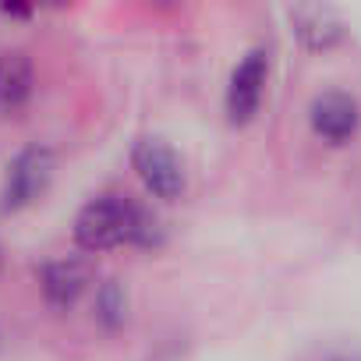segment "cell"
Here are the masks:
<instances>
[{"label": "cell", "mask_w": 361, "mask_h": 361, "mask_svg": "<svg viewBox=\"0 0 361 361\" xmlns=\"http://www.w3.org/2000/svg\"><path fill=\"white\" fill-rule=\"evenodd\" d=\"M287 22H290V36L315 54L333 50L343 39V22L329 8H287Z\"/></svg>", "instance_id": "cell-7"}, {"label": "cell", "mask_w": 361, "mask_h": 361, "mask_svg": "<svg viewBox=\"0 0 361 361\" xmlns=\"http://www.w3.org/2000/svg\"><path fill=\"white\" fill-rule=\"evenodd\" d=\"M57 173V156L50 145L32 142L25 149H18L4 170V180H0V216H18L29 206H36Z\"/></svg>", "instance_id": "cell-2"}, {"label": "cell", "mask_w": 361, "mask_h": 361, "mask_svg": "<svg viewBox=\"0 0 361 361\" xmlns=\"http://www.w3.org/2000/svg\"><path fill=\"white\" fill-rule=\"evenodd\" d=\"M75 245L89 255L96 252H110V248H159L163 245V220L128 199V195H117V192H106V195H96L89 199L78 216H75Z\"/></svg>", "instance_id": "cell-1"}, {"label": "cell", "mask_w": 361, "mask_h": 361, "mask_svg": "<svg viewBox=\"0 0 361 361\" xmlns=\"http://www.w3.org/2000/svg\"><path fill=\"white\" fill-rule=\"evenodd\" d=\"M0 15H8V18H29L32 11L29 8H0Z\"/></svg>", "instance_id": "cell-10"}, {"label": "cell", "mask_w": 361, "mask_h": 361, "mask_svg": "<svg viewBox=\"0 0 361 361\" xmlns=\"http://www.w3.org/2000/svg\"><path fill=\"white\" fill-rule=\"evenodd\" d=\"M39 290L50 308L71 312L89 290H96V262L89 255H64L39 269Z\"/></svg>", "instance_id": "cell-4"}, {"label": "cell", "mask_w": 361, "mask_h": 361, "mask_svg": "<svg viewBox=\"0 0 361 361\" xmlns=\"http://www.w3.org/2000/svg\"><path fill=\"white\" fill-rule=\"evenodd\" d=\"M96 319L106 329L124 326V319H128V290H124L121 280H103L96 287Z\"/></svg>", "instance_id": "cell-9"}, {"label": "cell", "mask_w": 361, "mask_h": 361, "mask_svg": "<svg viewBox=\"0 0 361 361\" xmlns=\"http://www.w3.org/2000/svg\"><path fill=\"white\" fill-rule=\"evenodd\" d=\"M266 82H269V54L262 47L248 50L231 82H227V96H224V106H227V121L231 124H248L259 106H262V96H266Z\"/></svg>", "instance_id": "cell-5"}, {"label": "cell", "mask_w": 361, "mask_h": 361, "mask_svg": "<svg viewBox=\"0 0 361 361\" xmlns=\"http://www.w3.org/2000/svg\"><path fill=\"white\" fill-rule=\"evenodd\" d=\"M32 89H36L32 61L22 50L0 54V114L11 117V114L25 110V103L32 99Z\"/></svg>", "instance_id": "cell-8"}, {"label": "cell", "mask_w": 361, "mask_h": 361, "mask_svg": "<svg viewBox=\"0 0 361 361\" xmlns=\"http://www.w3.org/2000/svg\"><path fill=\"white\" fill-rule=\"evenodd\" d=\"M131 170L156 202H177L188 188L185 163H180L177 149L156 135H145L131 145Z\"/></svg>", "instance_id": "cell-3"}, {"label": "cell", "mask_w": 361, "mask_h": 361, "mask_svg": "<svg viewBox=\"0 0 361 361\" xmlns=\"http://www.w3.org/2000/svg\"><path fill=\"white\" fill-rule=\"evenodd\" d=\"M308 121H312V131L329 142V145H343L357 135L361 128V110H357V99L333 89V92H322L312 99V110H308Z\"/></svg>", "instance_id": "cell-6"}, {"label": "cell", "mask_w": 361, "mask_h": 361, "mask_svg": "<svg viewBox=\"0 0 361 361\" xmlns=\"http://www.w3.org/2000/svg\"><path fill=\"white\" fill-rule=\"evenodd\" d=\"M0 269H4V245H0Z\"/></svg>", "instance_id": "cell-11"}]
</instances>
